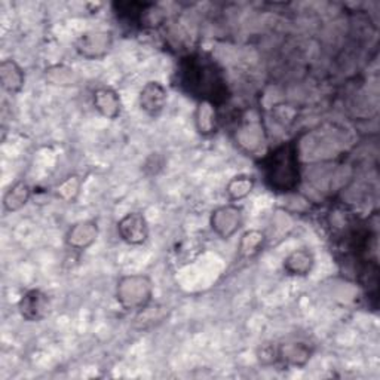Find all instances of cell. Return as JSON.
<instances>
[{
    "mask_svg": "<svg viewBox=\"0 0 380 380\" xmlns=\"http://www.w3.org/2000/svg\"><path fill=\"white\" fill-rule=\"evenodd\" d=\"M182 85L187 87L190 94L199 95L202 101L213 103L217 99H223L226 94V84L220 70L215 64L201 56L189 57L180 67Z\"/></svg>",
    "mask_w": 380,
    "mask_h": 380,
    "instance_id": "cell-1",
    "label": "cell"
},
{
    "mask_svg": "<svg viewBox=\"0 0 380 380\" xmlns=\"http://www.w3.org/2000/svg\"><path fill=\"white\" fill-rule=\"evenodd\" d=\"M266 179L272 183V187L281 190H291L297 186V156L293 143H285L267 155L265 159Z\"/></svg>",
    "mask_w": 380,
    "mask_h": 380,
    "instance_id": "cell-2",
    "label": "cell"
},
{
    "mask_svg": "<svg viewBox=\"0 0 380 380\" xmlns=\"http://www.w3.org/2000/svg\"><path fill=\"white\" fill-rule=\"evenodd\" d=\"M285 269L293 275H308L314 266V257L306 250H297L289 255V259L284 263Z\"/></svg>",
    "mask_w": 380,
    "mask_h": 380,
    "instance_id": "cell-11",
    "label": "cell"
},
{
    "mask_svg": "<svg viewBox=\"0 0 380 380\" xmlns=\"http://www.w3.org/2000/svg\"><path fill=\"white\" fill-rule=\"evenodd\" d=\"M118 232L120 234L122 239L127 241L132 246H139L143 243L148 236V227L144 215L140 213H129L124 219L118 223Z\"/></svg>",
    "mask_w": 380,
    "mask_h": 380,
    "instance_id": "cell-3",
    "label": "cell"
},
{
    "mask_svg": "<svg viewBox=\"0 0 380 380\" xmlns=\"http://www.w3.org/2000/svg\"><path fill=\"white\" fill-rule=\"evenodd\" d=\"M49 310V298L40 290L27 291L20 300V312L27 321L44 319Z\"/></svg>",
    "mask_w": 380,
    "mask_h": 380,
    "instance_id": "cell-4",
    "label": "cell"
},
{
    "mask_svg": "<svg viewBox=\"0 0 380 380\" xmlns=\"http://www.w3.org/2000/svg\"><path fill=\"white\" fill-rule=\"evenodd\" d=\"M229 224L230 234H234L241 224V211L236 207H224L213 213V229L219 232L220 227Z\"/></svg>",
    "mask_w": 380,
    "mask_h": 380,
    "instance_id": "cell-12",
    "label": "cell"
},
{
    "mask_svg": "<svg viewBox=\"0 0 380 380\" xmlns=\"http://www.w3.org/2000/svg\"><path fill=\"white\" fill-rule=\"evenodd\" d=\"M30 196H32L30 186L24 182H18L6 192L4 198V207L9 213L18 211L20 208L25 205L27 202H29Z\"/></svg>",
    "mask_w": 380,
    "mask_h": 380,
    "instance_id": "cell-10",
    "label": "cell"
},
{
    "mask_svg": "<svg viewBox=\"0 0 380 380\" xmlns=\"http://www.w3.org/2000/svg\"><path fill=\"white\" fill-rule=\"evenodd\" d=\"M112 45L110 33L97 32V33H88L82 36L80 42L77 44V51L82 53L84 57L88 58H99L108 51Z\"/></svg>",
    "mask_w": 380,
    "mask_h": 380,
    "instance_id": "cell-6",
    "label": "cell"
},
{
    "mask_svg": "<svg viewBox=\"0 0 380 380\" xmlns=\"http://www.w3.org/2000/svg\"><path fill=\"white\" fill-rule=\"evenodd\" d=\"M196 125L201 134H213L217 129V116L213 103L201 101L196 112Z\"/></svg>",
    "mask_w": 380,
    "mask_h": 380,
    "instance_id": "cell-13",
    "label": "cell"
},
{
    "mask_svg": "<svg viewBox=\"0 0 380 380\" xmlns=\"http://www.w3.org/2000/svg\"><path fill=\"white\" fill-rule=\"evenodd\" d=\"M0 77H2V85L6 91L15 94L18 91H21V88L24 87V72L21 67L13 61V60H6L0 65Z\"/></svg>",
    "mask_w": 380,
    "mask_h": 380,
    "instance_id": "cell-8",
    "label": "cell"
},
{
    "mask_svg": "<svg viewBox=\"0 0 380 380\" xmlns=\"http://www.w3.org/2000/svg\"><path fill=\"white\" fill-rule=\"evenodd\" d=\"M97 235L99 230L95 223L92 222L79 223L70 230V234L67 235V242L75 248H84V246L88 247L94 239H97Z\"/></svg>",
    "mask_w": 380,
    "mask_h": 380,
    "instance_id": "cell-9",
    "label": "cell"
},
{
    "mask_svg": "<svg viewBox=\"0 0 380 380\" xmlns=\"http://www.w3.org/2000/svg\"><path fill=\"white\" fill-rule=\"evenodd\" d=\"M254 187V180L248 175H239L227 184V194L234 201L246 198Z\"/></svg>",
    "mask_w": 380,
    "mask_h": 380,
    "instance_id": "cell-14",
    "label": "cell"
},
{
    "mask_svg": "<svg viewBox=\"0 0 380 380\" xmlns=\"http://www.w3.org/2000/svg\"><path fill=\"white\" fill-rule=\"evenodd\" d=\"M263 241V235L259 234V232H248L247 235H243V239H242V251L246 250H250V251H259V247L260 243Z\"/></svg>",
    "mask_w": 380,
    "mask_h": 380,
    "instance_id": "cell-16",
    "label": "cell"
},
{
    "mask_svg": "<svg viewBox=\"0 0 380 380\" xmlns=\"http://www.w3.org/2000/svg\"><path fill=\"white\" fill-rule=\"evenodd\" d=\"M281 355L284 360L290 361L294 365H303V362L300 361V357H303L305 360H309L310 352L302 343H293V345L285 346V352H281Z\"/></svg>",
    "mask_w": 380,
    "mask_h": 380,
    "instance_id": "cell-15",
    "label": "cell"
},
{
    "mask_svg": "<svg viewBox=\"0 0 380 380\" xmlns=\"http://www.w3.org/2000/svg\"><path fill=\"white\" fill-rule=\"evenodd\" d=\"M94 106L107 119H116L122 110L119 94L112 88H99L95 91Z\"/></svg>",
    "mask_w": 380,
    "mask_h": 380,
    "instance_id": "cell-7",
    "label": "cell"
},
{
    "mask_svg": "<svg viewBox=\"0 0 380 380\" xmlns=\"http://www.w3.org/2000/svg\"><path fill=\"white\" fill-rule=\"evenodd\" d=\"M167 89L159 82H148L144 85L140 94V106L141 110L147 115L158 116L167 104Z\"/></svg>",
    "mask_w": 380,
    "mask_h": 380,
    "instance_id": "cell-5",
    "label": "cell"
}]
</instances>
